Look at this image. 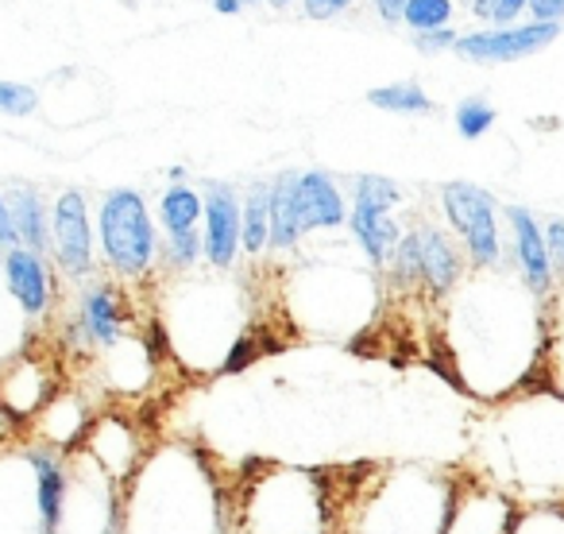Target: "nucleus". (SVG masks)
<instances>
[{"instance_id": "nucleus-1", "label": "nucleus", "mask_w": 564, "mask_h": 534, "mask_svg": "<svg viewBox=\"0 0 564 534\" xmlns=\"http://www.w3.org/2000/svg\"><path fill=\"white\" fill-rule=\"evenodd\" d=\"M97 236H101L105 259L117 276L140 279L151 271L159 252V236L151 225L148 202L140 190H109L97 213Z\"/></svg>"}, {"instance_id": "nucleus-2", "label": "nucleus", "mask_w": 564, "mask_h": 534, "mask_svg": "<svg viewBox=\"0 0 564 534\" xmlns=\"http://www.w3.org/2000/svg\"><path fill=\"white\" fill-rule=\"evenodd\" d=\"M441 210H445L448 225H453L456 241L464 244V256L471 264H499V202L491 197V190L476 186V182H445L441 186Z\"/></svg>"}, {"instance_id": "nucleus-3", "label": "nucleus", "mask_w": 564, "mask_h": 534, "mask_svg": "<svg viewBox=\"0 0 564 534\" xmlns=\"http://www.w3.org/2000/svg\"><path fill=\"white\" fill-rule=\"evenodd\" d=\"M564 32V24H510V28H487V32H468L456 40V55L468 63H518L530 58L538 51H545L549 43H556Z\"/></svg>"}, {"instance_id": "nucleus-4", "label": "nucleus", "mask_w": 564, "mask_h": 534, "mask_svg": "<svg viewBox=\"0 0 564 534\" xmlns=\"http://www.w3.org/2000/svg\"><path fill=\"white\" fill-rule=\"evenodd\" d=\"M202 256L213 267H232L240 256V194L228 182H205L202 186Z\"/></svg>"}, {"instance_id": "nucleus-5", "label": "nucleus", "mask_w": 564, "mask_h": 534, "mask_svg": "<svg viewBox=\"0 0 564 534\" xmlns=\"http://www.w3.org/2000/svg\"><path fill=\"white\" fill-rule=\"evenodd\" d=\"M510 225V252H514V267L518 276H522L525 291L541 295L553 291V264H549V252H545V228H541L538 213L525 210V205H507L502 210Z\"/></svg>"}, {"instance_id": "nucleus-6", "label": "nucleus", "mask_w": 564, "mask_h": 534, "mask_svg": "<svg viewBox=\"0 0 564 534\" xmlns=\"http://www.w3.org/2000/svg\"><path fill=\"white\" fill-rule=\"evenodd\" d=\"M51 236H55L58 264L66 276L82 279L94 267V228H89L86 197L78 190H66L55 202V217H51Z\"/></svg>"}, {"instance_id": "nucleus-7", "label": "nucleus", "mask_w": 564, "mask_h": 534, "mask_svg": "<svg viewBox=\"0 0 564 534\" xmlns=\"http://www.w3.org/2000/svg\"><path fill=\"white\" fill-rule=\"evenodd\" d=\"M299 217L302 233L340 228L348 221V202L329 171H299Z\"/></svg>"}, {"instance_id": "nucleus-8", "label": "nucleus", "mask_w": 564, "mask_h": 534, "mask_svg": "<svg viewBox=\"0 0 564 534\" xmlns=\"http://www.w3.org/2000/svg\"><path fill=\"white\" fill-rule=\"evenodd\" d=\"M417 236H422V284H425V291H430L433 299H445V295L460 284L464 259L468 256H464V248L453 241V236H445L433 225H422L417 228Z\"/></svg>"}, {"instance_id": "nucleus-9", "label": "nucleus", "mask_w": 564, "mask_h": 534, "mask_svg": "<svg viewBox=\"0 0 564 534\" xmlns=\"http://www.w3.org/2000/svg\"><path fill=\"white\" fill-rule=\"evenodd\" d=\"M267 210H271V252H291L302 241V217H299V171H279L271 179V197H267Z\"/></svg>"}, {"instance_id": "nucleus-10", "label": "nucleus", "mask_w": 564, "mask_h": 534, "mask_svg": "<svg viewBox=\"0 0 564 534\" xmlns=\"http://www.w3.org/2000/svg\"><path fill=\"white\" fill-rule=\"evenodd\" d=\"M4 276H9V287L17 295V302L28 310V314H43L51 299V279L47 267H43L40 252L32 248H12L9 259H4Z\"/></svg>"}, {"instance_id": "nucleus-11", "label": "nucleus", "mask_w": 564, "mask_h": 534, "mask_svg": "<svg viewBox=\"0 0 564 534\" xmlns=\"http://www.w3.org/2000/svg\"><path fill=\"white\" fill-rule=\"evenodd\" d=\"M345 225L352 228V236L364 248V256H368L376 267H387V259H391L394 244H399V236H402V228L394 225L391 213L368 210V205H352V213H348Z\"/></svg>"}, {"instance_id": "nucleus-12", "label": "nucleus", "mask_w": 564, "mask_h": 534, "mask_svg": "<svg viewBox=\"0 0 564 534\" xmlns=\"http://www.w3.org/2000/svg\"><path fill=\"white\" fill-rule=\"evenodd\" d=\"M82 330L94 345H112L120 338V325H124V310H120L117 287L97 284L82 295Z\"/></svg>"}, {"instance_id": "nucleus-13", "label": "nucleus", "mask_w": 564, "mask_h": 534, "mask_svg": "<svg viewBox=\"0 0 564 534\" xmlns=\"http://www.w3.org/2000/svg\"><path fill=\"white\" fill-rule=\"evenodd\" d=\"M267 197H271V182H251V190L240 197V248L251 259H259L271 241V210H267Z\"/></svg>"}, {"instance_id": "nucleus-14", "label": "nucleus", "mask_w": 564, "mask_h": 534, "mask_svg": "<svg viewBox=\"0 0 564 534\" xmlns=\"http://www.w3.org/2000/svg\"><path fill=\"white\" fill-rule=\"evenodd\" d=\"M35 477H40V515L43 534H55L63 523V503H66V472L51 453H32Z\"/></svg>"}, {"instance_id": "nucleus-15", "label": "nucleus", "mask_w": 564, "mask_h": 534, "mask_svg": "<svg viewBox=\"0 0 564 534\" xmlns=\"http://www.w3.org/2000/svg\"><path fill=\"white\" fill-rule=\"evenodd\" d=\"M202 190L186 186V182H174L166 186V194L159 197V217H163L166 236H182V233H194L197 221H202Z\"/></svg>"}, {"instance_id": "nucleus-16", "label": "nucleus", "mask_w": 564, "mask_h": 534, "mask_svg": "<svg viewBox=\"0 0 564 534\" xmlns=\"http://www.w3.org/2000/svg\"><path fill=\"white\" fill-rule=\"evenodd\" d=\"M9 213H12V228L17 236L28 244L32 252H43L51 241V228H47V213H43V202L35 190H17L9 202Z\"/></svg>"}, {"instance_id": "nucleus-17", "label": "nucleus", "mask_w": 564, "mask_h": 534, "mask_svg": "<svg viewBox=\"0 0 564 534\" xmlns=\"http://www.w3.org/2000/svg\"><path fill=\"white\" fill-rule=\"evenodd\" d=\"M368 105H376V109H383V113H414V117L433 113V97L425 94L422 82H414V78L368 89Z\"/></svg>"}, {"instance_id": "nucleus-18", "label": "nucleus", "mask_w": 564, "mask_h": 534, "mask_svg": "<svg viewBox=\"0 0 564 534\" xmlns=\"http://www.w3.org/2000/svg\"><path fill=\"white\" fill-rule=\"evenodd\" d=\"M352 205H368V210L394 213L402 205V190L387 174H356L352 182Z\"/></svg>"}, {"instance_id": "nucleus-19", "label": "nucleus", "mask_w": 564, "mask_h": 534, "mask_svg": "<svg viewBox=\"0 0 564 534\" xmlns=\"http://www.w3.org/2000/svg\"><path fill=\"white\" fill-rule=\"evenodd\" d=\"M387 267H391V279L399 287L422 284V236H417V228H410V233L399 236V244H394Z\"/></svg>"}, {"instance_id": "nucleus-20", "label": "nucleus", "mask_w": 564, "mask_h": 534, "mask_svg": "<svg viewBox=\"0 0 564 534\" xmlns=\"http://www.w3.org/2000/svg\"><path fill=\"white\" fill-rule=\"evenodd\" d=\"M453 12H456V0H406L402 24L414 35H425V32H437V28L453 24Z\"/></svg>"}, {"instance_id": "nucleus-21", "label": "nucleus", "mask_w": 564, "mask_h": 534, "mask_svg": "<svg viewBox=\"0 0 564 534\" xmlns=\"http://www.w3.org/2000/svg\"><path fill=\"white\" fill-rule=\"evenodd\" d=\"M499 120V113L487 105V97H464L453 113V125L464 140H479L484 132H491V125Z\"/></svg>"}, {"instance_id": "nucleus-22", "label": "nucleus", "mask_w": 564, "mask_h": 534, "mask_svg": "<svg viewBox=\"0 0 564 534\" xmlns=\"http://www.w3.org/2000/svg\"><path fill=\"white\" fill-rule=\"evenodd\" d=\"M163 256H166V264L178 267V271L194 267L197 259H202V228H194V233H182V236H166Z\"/></svg>"}, {"instance_id": "nucleus-23", "label": "nucleus", "mask_w": 564, "mask_h": 534, "mask_svg": "<svg viewBox=\"0 0 564 534\" xmlns=\"http://www.w3.org/2000/svg\"><path fill=\"white\" fill-rule=\"evenodd\" d=\"M40 97H35L32 86L24 82H0V113H9V117H32Z\"/></svg>"}, {"instance_id": "nucleus-24", "label": "nucleus", "mask_w": 564, "mask_h": 534, "mask_svg": "<svg viewBox=\"0 0 564 534\" xmlns=\"http://www.w3.org/2000/svg\"><path fill=\"white\" fill-rule=\"evenodd\" d=\"M545 252H549V264H553V276H564V217L545 221Z\"/></svg>"}, {"instance_id": "nucleus-25", "label": "nucleus", "mask_w": 564, "mask_h": 534, "mask_svg": "<svg viewBox=\"0 0 564 534\" xmlns=\"http://www.w3.org/2000/svg\"><path fill=\"white\" fill-rule=\"evenodd\" d=\"M456 40H460V32H456V28L448 24V28H437V32L414 35V47L422 51V55H433V51H453Z\"/></svg>"}, {"instance_id": "nucleus-26", "label": "nucleus", "mask_w": 564, "mask_h": 534, "mask_svg": "<svg viewBox=\"0 0 564 534\" xmlns=\"http://www.w3.org/2000/svg\"><path fill=\"white\" fill-rule=\"evenodd\" d=\"M533 24H564V0H525Z\"/></svg>"}, {"instance_id": "nucleus-27", "label": "nucleus", "mask_w": 564, "mask_h": 534, "mask_svg": "<svg viewBox=\"0 0 564 534\" xmlns=\"http://www.w3.org/2000/svg\"><path fill=\"white\" fill-rule=\"evenodd\" d=\"M352 4L356 0H302V12H306V20H333Z\"/></svg>"}, {"instance_id": "nucleus-28", "label": "nucleus", "mask_w": 564, "mask_h": 534, "mask_svg": "<svg viewBox=\"0 0 564 534\" xmlns=\"http://www.w3.org/2000/svg\"><path fill=\"white\" fill-rule=\"evenodd\" d=\"M522 12H525V0H499V4H495L491 24L495 28H510L518 17H522Z\"/></svg>"}, {"instance_id": "nucleus-29", "label": "nucleus", "mask_w": 564, "mask_h": 534, "mask_svg": "<svg viewBox=\"0 0 564 534\" xmlns=\"http://www.w3.org/2000/svg\"><path fill=\"white\" fill-rule=\"evenodd\" d=\"M251 349H256V341H251V338H240V341H236V345H232V356H228V361L220 364V372H240L243 364H248L251 356H256V353H251Z\"/></svg>"}, {"instance_id": "nucleus-30", "label": "nucleus", "mask_w": 564, "mask_h": 534, "mask_svg": "<svg viewBox=\"0 0 564 534\" xmlns=\"http://www.w3.org/2000/svg\"><path fill=\"white\" fill-rule=\"evenodd\" d=\"M17 228H12V213H9V202L0 197V244H17Z\"/></svg>"}, {"instance_id": "nucleus-31", "label": "nucleus", "mask_w": 564, "mask_h": 534, "mask_svg": "<svg viewBox=\"0 0 564 534\" xmlns=\"http://www.w3.org/2000/svg\"><path fill=\"white\" fill-rule=\"evenodd\" d=\"M495 4H499V0H468V12L476 20H491L495 17Z\"/></svg>"}, {"instance_id": "nucleus-32", "label": "nucleus", "mask_w": 564, "mask_h": 534, "mask_svg": "<svg viewBox=\"0 0 564 534\" xmlns=\"http://www.w3.org/2000/svg\"><path fill=\"white\" fill-rule=\"evenodd\" d=\"M213 9H217L220 17H240L243 4H240V0H213Z\"/></svg>"}, {"instance_id": "nucleus-33", "label": "nucleus", "mask_w": 564, "mask_h": 534, "mask_svg": "<svg viewBox=\"0 0 564 534\" xmlns=\"http://www.w3.org/2000/svg\"><path fill=\"white\" fill-rule=\"evenodd\" d=\"M267 4H271L274 12H286V9H291V4H294V0H267Z\"/></svg>"}, {"instance_id": "nucleus-34", "label": "nucleus", "mask_w": 564, "mask_h": 534, "mask_svg": "<svg viewBox=\"0 0 564 534\" xmlns=\"http://www.w3.org/2000/svg\"><path fill=\"white\" fill-rule=\"evenodd\" d=\"M243 9H256V4H263V0H240Z\"/></svg>"}]
</instances>
